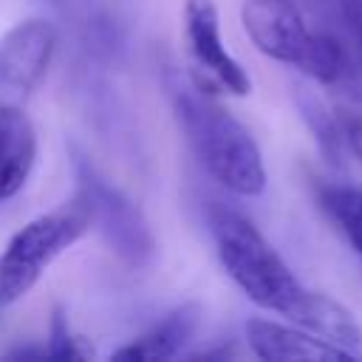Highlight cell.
Returning a JSON list of instances; mask_svg holds the SVG:
<instances>
[{
	"label": "cell",
	"mask_w": 362,
	"mask_h": 362,
	"mask_svg": "<svg viewBox=\"0 0 362 362\" xmlns=\"http://www.w3.org/2000/svg\"><path fill=\"white\" fill-rule=\"evenodd\" d=\"M240 20L255 48L294 65L325 88H348L356 79L354 59L334 28H311L294 0H243Z\"/></svg>",
	"instance_id": "3"
},
{
	"label": "cell",
	"mask_w": 362,
	"mask_h": 362,
	"mask_svg": "<svg viewBox=\"0 0 362 362\" xmlns=\"http://www.w3.org/2000/svg\"><path fill=\"white\" fill-rule=\"evenodd\" d=\"M305 14H314L325 28H331V23L339 17L337 0H294Z\"/></svg>",
	"instance_id": "15"
},
{
	"label": "cell",
	"mask_w": 362,
	"mask_h": 362,
	"mask_svg": "<svg viewBox=\"0 0 362 362\" xmlns=\"http://www.w3.org/2000/svg\"><path fill=\"white\" fill-rule=\"evenodd\" d=\"M93 351L82 337H76L68 325V317L57 308L51 320V334H48V348H42V356L48 359H88Z\"/></svg>",
	"instance_id": "13"
},
{
	"label": "cell",
	"mask_w": 362,
	"mask_h": 362,
	"mask_svg": "<svg viewBox=\"0 0 362 362\" xmlns=\"http://www.w3.org/2000/svg\"><path fill=\"white\" fill-rule=\"evenodd\" d=\"M209 232L221 266L255 305L362 356V328L356 317L334 297L305 288L249 218L229 206H212Z\"/></svg>",
	"instance_id": "1"
},
{
	"label": "cell",
	"mask_w": 362,
	"mask_h": 362,
	"mask_svg": "<svg viewBox=\"0 0 362 362\" xmlns=\"http://www.w3.org/2000/svg\"><path fill=\"white\" fill-rule=\"evenodd\" d=\"M337 122H339V130H342V141L351 147V153L362 164V102L339 107Z\"/></svg>",
	"instance_id": "14"
},
{
	"label": "cell",
	"mask_w": 362,
	"mask_h": 362,
	"mask_svg": "<svg viewBox=\"0 0 362 362\" xmlns=\"http://www.w3.org/2000/svg\"><path fill=\"white\" fill-rule=\"evenodd\" d=\"M79 198L90 212V226L130 266H144L156 255V238L144 212L107 178H102L82 156H76Z\"/></svg>",
	"instance_id": "5"
},
{
	"label": "cell",
	"mask_w": 362,
	"mask_h": 362,
	"mask_svg": "<svg viewBox=\"0 0 362 362\" xmlns=\"http://www.w3.org/2000/svg\"><path fill=\"white\" fill-rule=\"evenodd\" d=\"M90 229V212L76 195L74 204L37 215L20 226L0 252V305L23 300L45 269Z\"/></svg>",
	"instance_id": "4"
},
{
	"label": "cell",
	"mask_w": 362,
	"mask_h": 362,
	"mask_svg": "<svg viewBox=\"0 0 362 362\" xmlns=\"http://www.w3.org/2000/svg\"><path fill=\"white\" fill-rule=\"evenodd\" d=\"M59 34L54 23L28 17L0 34V107H23L51 68Z\"/></svg>",
	"instance_id": "6"
},
{
	"label": "cell",
	"mask_w": 362,
	"mask_h": 362,
	"mask_svg": "<svg viewBox=\"0 0 362 362\" xmlns=\"http://www.w3.org/2000/svg\"><path fill=\"white\" fill-rule=\"evenodd\" d=\"M37 158V133L23 107H0V204L14 198Z\"/></svg>",
	"instance_id": "9"
},
{
	"label": "cell",
	"mask_w": 362,
	"mask_h": 362,
	"mask_svg": "<svg viewBox=\"0 0 362 362\" xmlns=\"http://www.w3.org/2000/svg\"><path fill=\"white\" fill-rule=\"evenodd\" d=\"M246 342L255 356L266 362H348L359 359L356 354L300 328V325H280L272 320H249L246 322Z\"/></svg>",
	"instance_id": "8"
},
{
	"label": "cell",
	"mask_w": 362,
	"mask_h": 362,
	"mask_svg": "<svg viewBox=\"0 0 362 362\" xmlns=\"http://www.w3.org/2000/svg\"><path fill=\"white\" fill-rule=\"evenodd\" d=\"M320 206L348 240V246L362 257V187L328 184L320 189Z\"/></svg>",
	"instance_id": "11"
},
{
	"label": "cell",
	"mask_w": 362,
	"mask_h": 362,
	"mask_svg": "<svg viewBox=\"0 0 362 362\" xmlns=\"http://www.w3.org/2000/svg\"><path fill=\"white\" fill-rule=\"evenodd\" d=\"M297 102H300V110H303L305 122L311 124V130H314L320 147H322L331 158H337V156H339V147L345 144V141H342L339 122H337V113H328V110L322 107V102L314 99V96H308V93H300Z\"/></svg>",
	"instance_id": "12"
},
{
	"label": "cell",
	"mask_w": 362,
	"mask_h": 362,
	"mask_svg": "<svg viewBox=\"0 0 362 362\" xmlns=\"http://www.w3.org/2000/svg\"><path fill=\"white\" fill-rule=\"evenodd\" d=\"M198 320H201V308L195 303L178 305L164 320H158L150 331H144L141 337H136L124 348L113 351V359H124V362H164V359H175L184 351V345L192 339V334L198 328Z\"/></svg>",
	"instance_id": "10"
},
{
	"label": "cell",
	"mask_w": 362,
	"mask_h": 362,
	"mask_svg": "<svg viewBox=\"0 0 362 362\" xmlns=\"http://www.w3.org/2000/svg\"><path fill=\"white\" fill-rule=\"evenodd\" d=\"M175 119L201 161V167L229 192L255 198L266 189V164L252 133L209 93L198 88H175Z\"/></svg>",
	"instance_id": "2"
},
{
	"label": "cell",
	"mask_w": 362,
	"mask_h": 362,
	"mask_svg": "<svg viewBox=\"0 0 362 362\" xmlns=\"http://www.w3.org/2000/svg\"><path fill=\"white\" fill-rule=\"evenodd\" d=\"M184 40L195 59V68L212 79L221 90L232 96H246L252 79L243 65L226 51L221 37V14L212 0H187L184 3Z\"/></svg>",
	"instance_id": "7"
}]
</instances>
